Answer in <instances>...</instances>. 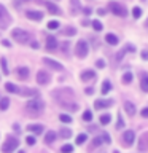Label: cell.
Returning a JSON list of instances; mask_svg holds the SVG:
<instances>
[{
    "label": "cell",
    "mask_w": 148,
    "mask_h": 153,
    "mask_svg": "<svg viewBox=\"0 0 148 153\" xmlns=\"http://www.w3.org/2000/svg\"><path fill=\"white\" fill-rule=\"evenodd\" d=\"M134 50H135V48H134V45H126V51H134Z\"/></svg>",
    "instance_id": "7dc6e473"
},
{
    "label": "cell",
    "mask_w": 148,
    "mask_h": 153,
    "mask_svg": "<svg viewBox=\"0 0 148 153\" xmlns=\"http://www.w3.org/2000/svg\"><path fill=\"white\" fill-rule=\"evenodd\" d=\"M59 27V22L57 21H50L48 22V29H51V30H54V29H57Z\"/></svg>",
    "instance_id": "f35d334b"
},
{
    "label": "cell",
    "mask_w": 148,
    "mask_h": 153,
    "mask_svg": "<svg viewBox=\"0 0 148 153\" xmlns=\"http://www.w3.org/2000/svg\"><path fill=\"white\" fill-rule=\"evenodd\" d=\"M2 43H3V46H10V42H7V40H3Z\"/></svg>",
    "instance_id": "f907efd6"
},
{
    "label": "cell",
    "mask_w": 148,
    "mask_h": 153,
    "mask_svg": "<svg viewBox=\"0 0 148 153\" xmlns=\"http://www.w3.org/2000/svg\"><path fill=\"white\" fill-rule=\"evenodd\" d=\"M132 16H134V18H140V16H142V10L138 8V7H135V8L132 10Z\"/></svg>",
    "instance_id": "74e56055"
},
{
    "label": "cell",
    "mask_w": 148,
    "mask_h": 153,
    "mask_svg": "<svg viewBox=\"0 0 148 153\" xmlns=\"http://www.w3.org/2000/svg\"><path fill=\"white\" fill-rule=\"evenodd\" d=\"M84 93L88 94V96H91V94L94 93V89H92V88H86V89H84Z\"/></svg>",
    "instance_id": "bcb514c9"
},
{
    "label": "cell",
    "mask_w": 148,
    "mask_h": 153,
    "mask_svg": "<svg viewBox=\"0 0 148 153\" xmlns=\"http://www.w3.org/2000/svg\"><path fill=\"white\" fill-rule=\"evenodd\" d=\"M88 51H89V48H88V43H86L84 40H80L78 43H76V46H75V54H76V57L84 59V57L88 56Z\"/></svg>",
    "instance_id": "52a82bcc"
},
{
    "label": "cell",
    "mask_w": 148,
    "mask_h": 153,
    "mask_svg": "<svg viewBox=\"0 0 148 153\" xmlns=\"http://www.w3.org/2000/svg\"><path fill=\"white\" fill-rule=\"evenodd\" d=\"M86 139H88V136H86V134H80V136L76 137V143H78V145H81V143L86 142Z\"/></svg>",
    "instance_id": "d6a6232c"
},
{
    "label": "cell",
    "mask_w": 148,
    "mask_h": 153,
    "mask_svg": "<svg viewBox=\"0 0 148 153\" xmlns=\"http://www.w3.org/2000/svg\"><path fill=\"white\" fill-rule=\"evenodd\" d=\"M113 105V100L112 99H97L95 100V104H94V107L97 108V110H102V108H108V107H112Z\"/></svg>",
    "instance_id": "8fae6325"
},
{
    "label": "cell",
    "mask_w": 148,
    "mask_h": 153,
    "mask_svg": "<svg viewBox=\"0 0 148 153\" xmlns=\"http://www.w3.org/2000/svg\"><path fill=\"white\" fill-rule=\"evenodd\" d=\"M95 65H97L99 69H104V67H105V61L104 59H99L97 62H95Z\"/></svg>",
    "instance_id": "b9f144b4"
},
{
    "label": "cell",
    "mask_w": 148,
    "mask_h": 153,
    "mask_svg": "<svg viewBox=\"0 0 148 153\" xmlns=\"http://www.w3.org/2000/svg\"><path fill=\"white\" fill-rule=\"evenodd\" d=\"M27 129L30 132H33V134H41L43 132V126H41V124H29Z\"/></svg>",
    "instance_id": "44dd1931"
},
{
    "label": "cell",
    "mask_w": 148,
    "mask_h": 153,
    "mask_svg": "<svg viewBox=\"0 0 148 153\" xmlns=\"http://www.w3.org/2000/svg\"><path fill=\"white\" fill-rule=\"evenodd\" d=\"M18 145H19V140L16 137H7V140L2 145V153H13L18 148Z\"/></svg>",
    "instance_id": "277c9868"
},
{
    "label": "cell",
    "mask_w": 148,
    "mask_h": 153,
    "mask_svg": "<svg viewBox=\"0 0 148 153\" xmlns=\"http://www.w3.org/2000/svg\"><path fill=\"white\" fill-rule=\"evenodd\" d=\"M92 27L95 30H102V22L100 21H92Z\"/></svg>",
    "instance_id": "ab89813d"
},
{
    "label": "cell",
    "mask_w": 148,
    "mask_h": 153,
    "mask_svg": "<svg viewBox=\"0 0 148 153\" xmlns=\"http://www.w3.org/2000/svg\"><path fill=\"white\" fill-rule=\"evenodd\" d=\"M45 5H46V10H48V11H50L51 14H62V11H61V8L57 7V5H54V3H51V2H46Z\"/></svg>",
    "instance_id": "5bb4252c"
},
{
    "label": "cell",
    "mask_w": 148,
    "mask_h": 153,
    "mask_svg": "<svg viewBox=\"0 0 148 153\" xmlns=\"http://www.w3.org/2000/svg\"><path fill=\"white\" fill-rule=\"evenodd\" d=\"M57 48V40L54 37H48L46 38V50L48 51H54Z\"/></svg>",
    "instance_id": "9a60e30c"
},
{
    "label": "cell",
    "mask_w": 148,
    "mask_h": 153,
    "mask_svg": "<svg viewBox=\"0 0 148 153\" xmlns=\"http://www.w3.org/2000/svg\"><path fill=\"white\" fill-rule=\"evenodd\" d=\"M53 97L56 99V102L61 105H64V104H69V102H75V94H73V91H72L70 88H64V89H56V91H53Z\"/></svg>",
    "instance_id": "6da1fadb"
},
{
    "label": "cell",
    "mask_w": 148,
    "mask_h": 153,
    "mask_svg": "<svg viewBox=\"0 0 148 153\" xmlns=\"http://www.w3.org/2000/svg\"><path fill=\"white\" fill-rule=\"evenodd\" d=\"M110 120H112V117H110L108 113H105V115H102V117H100V123H102V124H108Z\"/></svg>",
    "instance_id": "1f68e13d"
},
{
    "label": "cell",
    "mask_w": 148,
    "mask_h": 153,
    "mask_svg": "<svg viewBox=\"0 0 148 153\" xmlns=\"http://www.w3.org/2000/svg\"><path fill=\"white\" fill-rule=\"evenodd\" d=\"M110 89H112V83H110L108 80H105L102 83V89H100V91H102V94H107Z\"/></svg>",
    "instance_id": "d4e9b609"
},
{
    "label": "cell",
    "mask_w": 148,
    "mask_h": 153,
    "mask_svg": "<svg viewBox=\"0 0 148 153\" xmlns=\"http://www.w3.org/2000/svg\"><path fill=\"white\" fill-rule=\"evenodd\" d=\"M26 16L29 19H32V21H41V19H43V13L35 11V10H29V11H26Z\"/></svg>",
    "instance_id": "4fadbf2b"
},
{
    "label": "cell",
    "mask_w": 148,
    "mask_h": 153,
    "mask_svg": "<svg viewBox=\"0 0 148 153\" xmlns=\"http://www.w3.org/2000/svg\"><path fill=\"white\" fill-rule=\"evenodd\" d=\"M0 64H2V70H3V74H5V75H8V74H10V70H8L7 59H5V57H2V59H0Z\"/></svg>",
    "instance_id": "f546056e"
},
{
    "label": "cell",
    "mask_w": 148,
    "mask_h": 153,
    "mask_svg": "<svg viewBox=\"0 0 148 153\" xmlns=\"http://www.w3.org/2000/svg\"><path fill=\"white\" fill-rule=\"evenodd\" d=\"M142 117L143 118H148V108H142Z\"/></svg>",
    "instance_id": "ee69618b"
},
{
    "label": "cell",
    "mask_w": 148,
    "mask_h": 153,
    "mask_svg": "<svg viewBox=\"0 0 148 153\" xmlns=\"http://www.w3.org/2000/svg\"><path fill=\"white\" fill-rule=\"evenodd\" d=\"M134 139H135L134 131H124V134H123V145L124 147H131L134 143Z\"/></svg>",
    "instance_id": "9c48e42d"
},
{
    "label": "cell",
    "mask_w": 148,
    "mask_h": 153,
    "mask_svg": "<svg viewBox=\"0 0 148 153\" xmlns=\"http://www.w3.org/2000/svg\"><path fill=\"white\" fill-rule=\"evenodd\" d=\"M54 140H56V132L54 131H48L46 136H45V142L46 143H53Z\"/></svg>",
    "instance_id": "603a6c76"
},
{
    "label": "cell",
    "mask_w": 148,
    "mask_h": 153,
    "mask_svg": "<svg viewBox=\"0 0 148 153\" xmlns=\"http://www.w3.org/2000/svg\"><path fill=\"white\" fill-rule=\"evenodd\" d=\"M124 128V120L121 118V115H118V120H116V129H123Z\"/></svg>",
    "instance_id": "e575fe53"
},
{
    "label": "cell",
    "mask_w": 148,
    "mask_h": 153,
    "mask_svg": "<svg viewBox=\"0 0 148 153\" xmlns=\"http://www.w3.org/2000/svg\"><path fill=\"white\" fill-rule=\"evenodd\" d=\"M16 74H18V76L21 80H27L29 78V69H27V67H18Z\"/></svg>",
    "instance_id": "2e32d148"
},
{
    "label": "cell",
    "mask_w": 148,
    "mask_h": 153,
    "mask_svg": "<svg viewBox=\"0 0 148 153\" xmlns=\"http://www.w3.org/2000/svg\"><path fill=\"white\" fill-rule=\"evenodd\" d=\"M59 120H61V121L62 123H72V117H70V115H61V117H59Z\"/></svg>",
    "instance_id": "836d02e7"
},
{
    "label": "cell",
    "mask_w": 148,
    "mask_h": 153,
    "mask_svg": "<svg viewBox=\"0 0 148 153\" xmlns=\"http://www.w3.org/2000/svg\"><path fill=\"white\" fill-rule=\"evenodd\" d=\"M70 7H72V13L76 14L80 11V0H70Z\"/></svg>",
    "instance_id": "cb8c5ba5"
},
{
    "label": "cell",
    "mask_w": 148,
    "mask_h": 153,
    "mask_svg": "<svg viewBox=\"0 0 148 153\" xmlns=\"http://www.w3.org/2000/svg\"><path fill=\"white\" fill-rule=\"evenodd\" d=\"M11 37H13L18 43H27L29 38H30V35H29L26 30H22V29H13Z\"/></svg>",
    "instance_id": "8992f818"
},
{
    "label": "cell",
    "mask_w": 148,
    "mask_h": 153,
    "mask_svg": "<svg viewBox=\"0 0 148 153\" xmlns=\"http://www.w3.org/2000/svg\"><path fill=\"white\" fill-rule=\"evenodd\" d=\"M83 120H84V121H91V120H92V113H91V110H86V112L83 113Z\"/></svg>",
    "instance_id": "d590c367"
},
{
    "label": "cell",
    "mask_w": 148,
    "mask_h": 153,
    "mask_svg": "<svg viewBox=\"0 0 148 153\" xmlns=\"http://www.w3.org/2000/svg\"><path fill=\"white\" fill-rule=\"evenodd\" d=\"M59 134H61L62 139H69V137L72 136V131H70V129H67V128H62Z\"/></svg>",
    "instance_id": "83f0119b"
},
{
    "label": "cell",
    "mask_w": 148,
    "mask_h": 153,
    "mask_svg": "<svg viewBox=\"0 0 148 153\" xmlns=\"http://www.w3.org/2000/svg\"><path fill=\"white\" fill-rule=\"evenodd\" d=\"M140 86H142V91H145V93H148V74H143V75H142Z\"/></svg>",
    "instance_id": "7402d4cb"
},
{
    "label": "cell",
    "mask_w": 148,
    "mask_h": 153,
    "mask_svg": "<svg viewBox=\"0 0 148 153\" xmlns=\"http://www.w3.org/2000/svg\"><path fill=\"white\" fill-rule=\"evenodd\" d=\"M97 14H99V16H105V10L104 8H99L97 10Z\"/></svg>",
    "instance_id": "f6af8a7d"
},
{
    "label": "cell",
    "mask_w": 148,
    "mask_h": 153,
    "mask_svg": "<svg viewBox=\"0 0 148 153\" xmlns=\"http://www.w3.org/2000/svg\"><path fill=\"white\" fill-rule=\"evenodd\" d=\"M94 78H95V72H92V70H84L83 74H81V80L83 81H91Z\"/></svg>",
    "instance_id": "d6986e66"
},
{
    "label": "cell",
    "mask_w": 148,
    "mask_h": 153,
    "mask_svg": "<svg viewBox=\"0 0 148 153\" xmlns=\"http://www.w3.org/2000/svg\"><path fill=\"white\" fill-rule=\"evenodd\" d=\"M32 48H38V43L37 42H32Z\"/></svg>",
    "instance_id": "816d5d0a"
},
{
    "label": "cell",
    "mask_w": 148,
    "mask_h": 153,
    "mask_svg": "<svg viewBox=\"0 0 148 153\" xmlns=\"http://www.w3.org/2000/svg\"><path fill=\"white\" fill-rule=\"evenodd\" d=\"M138 150H148V132L142 134L140 143H138Z\"/></svg>",
    "instance_id": "e0dca14e"
},
{
    "label": "cell",
    "mask_w": 148,
    "mask_h": 153,
    "mask_svg": "<svg viewBox=\"0 0 148 153\" xmlns=\"http://www.w3.org/2000/svg\"><path fill=\"white\" fill-rule=\"evenodd\" d=\"M102 137H95V139H92V145H91V150H92V148H97V147H100L102 145Z\"/></svg>",
    "instance_id": "f1b7e54d"
},
{
    "label": "cell",
    "mask_w": 148,
    "mask_h": 153,
    "mask_svg": "<svg viewBox=\"0 0 148 153\" xmlns=\"http://www.w3.org/2000/svg\"><path fill=\"white\" fill-rule=\"evenodd\" d=\"M43 108H45V102L41 99H32L26 104V112L29 113V117H40Z\"/></svg>",
    "instance_id": "7a4b0ae2"
},
{
    "label": "cell",
    "mask_w": 148,
    "mask_h": 153,
    "mask_svg": "<svg viewBox=\"0 0 148 153\" xmlns=\"http://www.w3.org/2000/svg\"><path fill=\"white\" fill-rule=\"evenodd\" d=\"M108 7H110V10H112V11H113L115 14H116V16H121V18H124V16H126V14H127V10L124 8L121 3H116V2H110V5H108Z\"/></svg>",
    "instance_id": "ba28073f"
},
{
    "label": "cell",
    "mask_w": 148,
    "mask_h": 153,
    "mask_svg": "<svg viewBox=\"0 0 148 153\" xmlns=\"http://www.w3.org/2000/svg\"><path fill=\"white\" fill-rule=\"evenodd\" d=\"M142 59L148 61V51H143V53H142Z\"/></svg>",
    "instance_id": "c3c4849f"
},
{
    "label": "cell",
    "mask_w": 148,
    "mask_h": 153,
    "mask_svg": "<svg viewBox=\"0 0 148 153\" xmlns=\"http://www.w3.org/2000/svg\"><path fill=\"white\" fill-rule=\"evenodd\" d=\"M124 110H126V113L127 115H135V105H134L132 102H129V100H126V102H124Z\"/></svg>",
    "instance_id": "ffe728a7"
},
{
    "label": "cell",
    "mask_w": 148,
    "mask_h": 153,
    "mask_svg": "<svg viewBox=\"0 0 148 153\" xmlns=\"http://www.w3.org/2000/svg\"><path fill=\"white\" fill-rule=\"evenodd\" d=\"M5 89L8 93H14V94H19V96H24V97H30V96H37V91L32 89V88H19V86L13 85V83H5Z\"/></svg>",
    "instance_id": "3957f363"
},
{
    "label": "cell",
    "mask_w": 148,
    "mask_h": 153,
    "mask_svg": "<svg viewBox=\"0 0 148 153\" xmlns=\"http://www.w3.org/2000/svg\"><path fill=\"white\" fill-rule=\"evenodd\" d=\"M105 42H107L108 45L115 46V45H118V43H119V38L115 35V33H107V35H105Z\"/></svg>",
    "instance_id": "ac0fdd59"
},
{
    "label": "cell",
    "mask_w": 148,
    "mask_h": 153,
    "mask_svg": "<svg viewBox=\"0 0 148 153\" xmlns=\"http://www.w3.org/2000/svg\"><path fill=\"white\" fill-rule=\"evenodd\" d=\"M10 22H11V16L7 11V8L0 3V29H7L10 26Z\"/></svg>",
    "instance_id": "5b68a950"
},
{
    "label": "cell",
    "mask_w": 148,
    "mask_h": 153,
    "mask_svg": "<svg viewBox=\"0 0 148 153\" xmlns=\"http://www.w3.org/2000/svg\"><path fill=\"white\" fill-rule=\"evenodd\" d=\"M19 153H26V152H22V150H21V152H19Z\"/></svg>",
    "instance_id": "11a10c76"
},
{
    "label": "cell",
    "mask_w": 148,
    "mask_h": 153,
    "mask_svg": "<svg viewBox=\"0 0 148 153\" xmlns=\"http://www.w3.org/2000/svg\"><path fill=\"white\" fill-rule=\"evenodd\" d=\"M62 50H64V53L69 50V42H67V43H62Z\"/></svg>",
    "instance_id": "681fc988"
},
{
    "label": "cell",
    "mask_w": 148,
    "mask_h": 153,
    "mask_svg": "<svg viewBox=\"0 0 148 153\" xmlns=\"http://www.w3.org/2000/svg\"><path fill=\"white\" fill-rule=\"evenodd\" d=\"M50 74L48 72H45V70H40L37 74V81H38V85H48L50 83Z\"/></svg>",
    "instance_id": "7c38bea8"
},
{
    "label": "cell",
    "mask_w": 148,
    "mask_h": 153,
    "mask_svg": "<svg viewBox=\"0 0 148 153\" xmlns=\"http://www.w3.org/2000/svg\"><path fill=\"white\" fill-rule=\"evenodd\" d=\"M61 152H62V153H72V152H73V147L67 143V145H64V147L61 148Z\"/></svg>",
    "instance_id": "8d00e7d4"
},
{
    "label": "cell",
    "mask_w": 148,
    "mask_h": 153,
    "mask_svg": "<svg viewBox=\"0 0 148 153\" xmlns=\"http://www.w3.org/2000/svg\"><path fill=\"white\" fill-rule=\"evenodd\" d=\"M26 142L29 143V145H33V143H35V137H32V136H29V137L26 139Z\"/></svg>",
    "instance_id": "7bdbcfd3"
},
{
    "label": "cell",
    "mask_w": 148,
    "mask_h": 153,
    "mask_svg": "<svg viewBox=\"0 0 148 153\" xmlns=\"http://www.w3.org/2000/svg\"><path fill=\"white\" fill-rule=\"evenodd\" d=\"M64 33H65V35H69V37H72V35H75V33H76V29L75 27H67V29H64Z\"/></svg>",
    "instance_id": "4dcf8cb0"
},
{
    "label": "cell",
    "mask_w": 148,
    "mask_h": 153,
    "mask_svg": "<svg viewBox=\"0 0 148 153\" xmlns=\"http://www.w3.org/2000/svg\"><path fill=\"white\" fill-rule=\"evenodd\" d=\"M43 64H46L50 69H53V70H57V72H61V70H64V67H62V64H59L57 61H54V59H50V57H45L43 59Z\"/></svg>",
    "instance_id": "30bf717a"
},
{
    "label": "cell",
    "mask_w": 148,
    "mask_h": 153,
    "mask_svg": "<svg viewBox=\"0 0 148 153\" xmlns=\"http://www.w3.org/2000/svg\"><path fill=\"white\" fill-rule=\"evenodd\" d=\"M113 153H119V152H118V150H115V152H113Z\"/></svg>",
    "instance_id": "db71d44e"
},
{
    "label": "cell",
    "mask_w": 148,
    "mask_h": 153,
    "mask_svg": "<svg viewBox=\"0 0 148 153\" xmlns=\"http://www.w3.org/2000/svg\"><path fill=\"white\" fill-rule=\"evenodd\" d=\"M19 2H29V0H19Z\"/></svg>",
    "instance_id": "f5cc1de1"
},
{
    "label": "cell",
    "mask_w": 148,
    "mask_h": 153,
    "mask_svg": "<svg viewBox=\"0 0 148 153\" xmlns=\"http://www.w3.org/2000/svg\"><path fill=\"white\" fill-rule=\"evenodd\" d=\"M132 78H134V75L131 74V72H126V74L123 75V83L124 85H129L132 81Z\"/></svg>",
    "instance_id": "484cf974"
},
{
    "label": "cell",
    "mask_w": 148,
    "mask_h": 153,
    "mask_svg": "<svg viewBox=\"0 0 148 153\" xmlns=\"http://www.w3.org/2000/svg\"><path fill=\"white\" fill-rule=\"evenodd\" d=\"M8 107H10V99H7V97L0 99V110H7Z\"/></svg>",
    "instance_id": "4316f807"
},
{
    "label": "cell",
    "mask_w": 148,
    "mask_h": 153,
    "mask_svg": "<svg viewBox=\"0 0 148 153\" xmlns=\"http://www.w3.org/2000/svg\"><path fill=\"white\" fill-rule=\"evenodd\" d=\"M102 140H104L105 143H110V142H112V140H110V134L104 132V134H102Z\"/></svg>",
    "instance_id": "60d3db41"
}]
</instances>
